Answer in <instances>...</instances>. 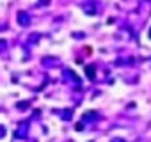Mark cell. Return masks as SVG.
Returning <instances> with one entry per match:
<instances>
[{"instance_id":"6da1fadb","label":"cell","mask_w":151,"mask_h":142,"mask_svg":"<svg viewBox=\"0 0 151 142\" xmlns=\"http://www.w3.org/2000/svg\"><path fill=\"white\" fill-rule=\"evenodd\" d=\"M18 23H20V27H29V25H30V16H29L27 13L20 11V13H18Z\"/></svg>"},{"instance_id":"7a4b0ae2","label":"cell","mask_w":151,"mask_h":142,"mask_svg":"<svg viewBox=\"0 0 151 142\" xmlns=\"http://www.w3.org/2000/svg\"><path fill=\"white\" fill-rule=\"evenodd\" d=\"M100 115H98V112H94V110H89V112H86L84 115H82V119L86 121V123H89V121H96Z\"/></svg>"},{"instance_id":"3957f363","label":"cell","mask_w":151,"mask_h":142,"mask_svg":"<svg viewBox=\"0 0 151 142\" xmlns=\"http://www.w3.org/2000/svg\"><path fill=\"white\" fill-rule=\"evenodd\" d=\"M27 128H29V126H27V123L20 124V128L14 131V137H16V138H23V137L27 135Z\"/></svg>"},{"instance_id":"277c9868","label":"cell","mask_w":151,"mask_h":142,"mask_svg":"<svg viewBox=\"0 0 151 142\" xmlns=\"http://www.w3.org/2000/svg\"><path fill=\"white\" fill-rule=\"evenodd\" d=\"M86 73H87V78L93 80V78H94V67H93V66H87V67H86Z\"/></svg>"},{"instance_id":"5b68a950","label":"cell","mask_w":151,"mask_h":142,"mask_svg":"<svg viewBox=\"0 0 151 142\" xmlns=\"http://www.w3.org/2000/svg\"><path fill=\"white\" fill-rule=\"evenodd\" d=\"M43 64H59V59H43Z\"/></svg>"},{"instance_id":"8992f818","label":"cell","mask_w":151,"mask_h":142,"mask_svg":"<svg viewBox=\"0 0 151 142\" xmlns=\"http://www.w3.org/2000/svg\"><path fill=\"white\" fill-rule=\"evenodd\" d=\"M62 112H64V114H60V117H62V119H69V117L73 115V112H71V110H62Z\"/></svg>"},{"instance_id":"52a82bcc","label":"cell","mask_w":151,"mask_h":142,"mask_svg":"<svg viewBox=\"0 0 151 142\" xmlns=\"http://www.w3.org/2000/svg\"><path fill=\"white\" fill-rule=\"evenodd\" d=\"M84 9L87 11V14H94V7H93L91 4H87V6H84Z\"/></svg>"},{"instance_id":"ba28073f","label":"cell","mask_w":151,"mask_h":142,"mask_svg":"<svg viewBox=\"0 0 151 142\" xmlns=\"http://www.w3.org/2000/svg\"><path fill=\"white\" fill-rule=\"evenodd\" d=\"M6 46H7V43H6L4 39H0V52H4V50H6Z\"/></svg>"},{"instance_id":"9c48e42d","label":"cell","mask_w":151,"mask_h":142,"mask_svg":"<svg viewBox=\"0 0 151 142\" xmlns=\"http://www.w3.org/2000/svg\"><path fill=\"white\" fill-rule=\"evenodd\" d=\"M4 135H6V128H4V126H0V138H2Z\"/></svg>"},{"instance_id":"30bf717a","label":"cell","mask_w":151,"mask_h":142,"mask_svg":"<svg viewBox=\"0 0 151 142\" xmlns=\"http://www.w3.org/2000/svg\"><path fill=\"white\" fill-rule=\"evenodd\" d=\"M18 107H20V108H23V107H29V101H23V103H18Z\"/></svg>"},{"instance_id":"8fae6325","label":"cell","mask_w":151,"mask_h":142,"mask_svg":"<svg viewBox=\"0 0 151 142\" xmlns=\"http://www.w3.org/2000/svg\"><path fill=\"white\" fill-rule=\"evenodd\" d=\"M112 142H124L123 138H112Z\"/></svg>"}]
</instances>
